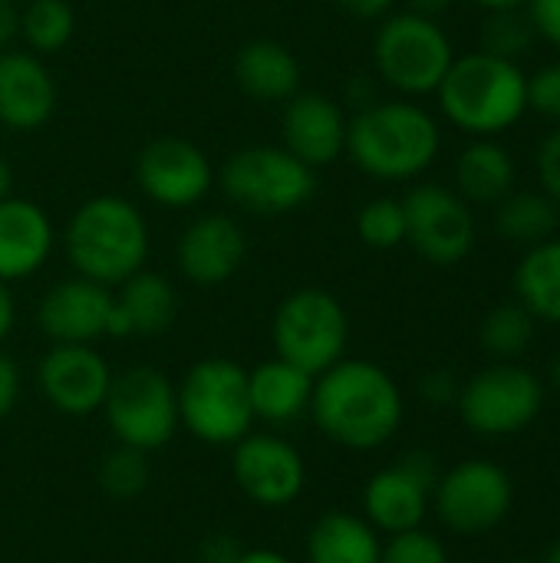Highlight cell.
<instances>
[{"label": "cell", "mask_w": 560, "mask_h": 563, "mask_svg": "<svg viewBox=\"0 0 560 563\" xmlns=\"http://www.w3.org/2000/svg\"><path fill=\"white\" fill-rule=\"evenodd\" d=\"M403 393L396 379L370 360H340L314 379L310 416L320 432L353 452L386 445L403 426Z\"/></svg>", "instance_id": "6da1fadb"}, {"label": "cell", "mask_w": 560, "mask_h": 563, "mask_svg": "<svg viewBox=\"0 0 560 563\" xmlns=\"http://www.w3.org/2000/svg\"><path fill=\"white\" fill-rule=\"evenodd\" d=\"M442 132L429 109L409 99H376L347 125V155L380 181H413L439 158Z\"/></svg>", "instance_id": "7a4b0ae2"}, {"label": "cell", "mask_w": 560, "mask_h": 563, "mask_svg": "<svg viewBox=\"0 0 560 563\" xmlns=\"http://www.w3.org/2000/svg\"><path fill=\"white\" fill-rule=\"evenodd\" d=\"M436 96L455 129L472 139H498L528 112V76L521 63L475 49L452 59Z\"/></svg>", "instance_id": "3957f363"}, {"label": "cell", "mask_w": 560, "mask_h": 563, "mask_svg": "<svg viewBox=\"0 0 560 563\" xmlns=\"http://www.w3.org/2000/svg\"><path fill=\"white\" fill-rule=\"evenodd\" d=\"M63 251L76 277L119 287L145 267L149 224L129 198L96 195L73 211L63 231Z\"/></svg>", "instance_id": "277c9868"}, {"label": "cell", "mask_w": 560, "mask_h": 563, "mask_svg": "<svg viewBox=\"0 0 560 563\" xmlns=\"http://www.w3.org/2000/svg\"><path fill=\"white\" fill-rule=\"evenodd\" d=\"M218 181L231 205L261 218L290 214L317 195V172L284 145H248L231 152Z\"/></svg>", "instance_id": "5b68a950"}, {"label": "cell", "mask_w": 560, "mask_h": 563, "mask_svg": "<svg viewBox=\"0 0 560 563\" xmlns=\"http://www.w3.org/2000/svg\"><path fill=\"white\" fill-rule=\"evenodd\" d=\"M178 393V422L205 445H238L254 422L248 369L224 356L198 360Z\"/></svg>", "instance_id": "8992f818"}, {"label": "cell", "mask_w": 560, "mask_h": 563, "mask_svg": "<svg viewBox=\"0 0 560 563\" xmlns=\"http://www.w3.org/2000/svg\"><path fill=\"white\" fill-rule=\"evenodd\" d=\"M455 59L449 33L439 20L403 10L389 13L373 40L376 76L403 96H429Z\"/></svg>", "instance_id": "52a82bcc"}, {"label": "cell", "mask_w": 560, "mask_h": 563, "mask_svg": "<svg viewBox=\"0 0 560 563\" xmlns=\"http://www.w3.org/2000/svg\"><path fill=\"white\" fill-rule=\"evenodd\" d=\"M271 336L281 360L320 376L343 360L350 343V317L330 290L300 287L281 300Z\"/></svg>", "instance_id": "ba28073f"}, {"label": "cell", "mask_w": 560, "mask_h": 563, "mask_svg": "<svg viewBox=\"0 0 560 563\" xmlns=\"http://www.w3.org/2000/svg\"><path fill=\"white\" fill-rule=\"evenodd\" d=\"M462 422L485 439L525 432L545 409V383L518 360H495L459 389Z\"/></svg>", "instance_id": "9c48e42d"}, {"label": "cell", "mask_w": 560, "mask_h": 563, "mask_svg": "<svg viewBox=\"0 0 560 563\" xmlns=\"http://www.w3.org/2000/svg\"><path fill=\"white\" fill-rule=\"evenodd\" d=\"M102 412L119 445H129L135 452H155L168 445L182 426L178 393L172 379L152 366H132L112 376Z\"/></svg>", "instance_id": "30bf717a"}, {"label": "cell", "mask_w": 560, "mask_h": 563, "mask_svg": "<svg viewBox=\"0 0 560 563\" xmlns=\"http://www.w3.org/2000/svg\"><path fill=\"white\" fill-rule=\"evenodd\" d=\"M515 505L512 475L488 459H465L436 478L432 508L439 521L455 534L495 531Z\"/></svg>", "instance_id": "8fae6325"}, {"label": "cell", "mask_w": 560, "mask_h": 563, "mask_svg": "<svg viewBox=\"0 0 560 563\" xmlns=\"http://www.w3.org/2000/svg\"><path fill=\"white\" fill-rule=\"evenodd\" d=\"M406 211V244L416 247L436 267L462 264L479 241V224L472 205L446 185H416L403 198Z\"/></svg>", "instance_id": "7c38bea8"}, {"label": "cell", "mask_w": 560, "mask_h": 563, "mask_svg": "<svg viewBox=\"0 0 560 563\" xmlns=\"http://www.w3.org/2000/svg\"><path fill=\"white\" fill-rule=\"evenodd\" d=\"M135 181L142 195L162 208H191L211 191L215 168L211 158L195 142L162 135L139 152Z\"/></svg>", "instance_id": "4fadbf2b"}, {"label": "cell", "mask_w": 560, "mask_h": 563, "mask_svg": "<svg viewBox=\"0 0 560 563\" xmlns=\"http://www.w3.org/2000/svg\"><path fill=\"white\" fill-rule=\"evenodd\" d=\"M436 488V465L426 455H409L376 472L363 488V518L383 534L422 528Z\"/></svg>", "instance_id": "5bb4252c"}, {"label": "cell", "mask_w": 560, "mask_h": 563, "mask_svg": "<svg viewBox=\"0 0 560 563\" xmlns=\"http://www.w3.org/2000/svg\"><path fill=\"white\" fill-rule=\"evenodd\" d=\"M36 383L56 412L83 419L102 409L112 386V369L89 343H53V350L40 360Z\"/></svg>", "instance_id": "9a60e30c"}, {"label": "cell", "mask_w": 560, "mask_h": 563, "mask_svg": "<svg viewBox=\"0 0 560 563\" xmlns=\"http://www.w3.org/2000/svg\"><path fill=\"white\" fill-rule=\"evenodd\" d=\"M234 485L261 508H284L300 498L307 468L300 452L277 435H244L231 459Z\"/></svg>", "instance_id": "2e32d148"}, {"label": "cell", "mask_w": 560, "mask_h": 563, "mask_svg": "<svg viewBox=\"0 0 560 563\" xmlns=\"http://www.w3.org/2000/svg\"><path fill=\"white\" fill-rule=\"evenodd\" d=\"M347 112L323 92H294L284 102L281 139L290 155L307 162L314 172L333 165L347 152Z\"/></svg>", "instance_id": "e0dca14e"}, {"label": "cell", "mask_w": 560, "mask_h": 563, "mask_svg": "<svg viewBox=\"0 0 560 563\" xmlns=\"http://www.w3.org/2000/svg\"><path fill=\"white\" fill-rule=\"evenodd\" d=\"M109 317L112 290L86 277H69L50 287L36 310L40 330L53 343H92L109 336Z\"/></svg>", "instance_id": "ac0fdd59"}, {"label": "cell", "mask_w": 560, "mask_h": 563, "mask_svg": "<svg viewBox=\"0 0 560 563\" xmlns=\"http://www.w3.org/2000/svg\"><path fill=\"white\" fill-rule=\"evenodd\" d=\"M175 257L191 284L218 287L231 280L248 257L244 228L228 214H205L182 231Z\"/></svg>", "instance_id": "d6986e66"}, {"label": "cell", "mask_w": 560, "mask_h": 563, "mask_svg": "<svg viewBox=\"0 0 560 563\" xmlns=\"http://www.w3.org/2000/svg\"><path fill=\"white\" fill-rule=\"evenodd\" d=\"M56 112V79L36 53H0V125L33 132Z\"/></svg>", "instance_id": "ffe728a7"}, {"label": "cell", "mask_w": 560, "mask_h": 563, "mask_svg": "<svg viewBox=\"0 0 560 563\" xmlns=\"http://www.w3.org/2000/svg\"><path fill=\"white\" fill-rule=\"evenodd\" d=\"M53 221L50 214L26 198L0 201V280L13 284L36 274L53 254Z\"/></svg>", "instance_id": "44dd1931"}, {"label": "cell", "mask_w": 560, "mask_h": 563, "mask_svg": "<svg viewBox=\"0 0 560 563\" xmlns=\"http://www.w3.org/2000/svg\"><path fill=\"white\" fill-rule=\"evenodd\" d=\"M178 297L175 287L152 271H135L119 284L112 294V317H109V336H158L175 323Z\"/></svg>", "instance_id": "7402d4cb"}, {"label": "cell", "mask_w": 560, "mask_h": 563, "mask_svg": "<svg viewBox=\"0 0 560 563\" xmlns=\"http://www.w3.org/2000/svg\"><path fill=\"white\" fill-rule=\"evenodd\" d=\"M314 379L310 373L297 369L294 363L274 356L248 373V396L254 419L267 426H287L297 422L304 412H310L314 399Z\"/></svg>", "instance_id": "603a6c76"}, {"label": "cell", "mask_w": 560, "mask_h": 563, "mask_svg": "<svg viewBox=\"0 0 560 563\" xmlns=\"http://www.w3.org/2000/svg\"><path fill=\"white\" fill-rule=\"evenodd\" d=\"M234 79L257 102H287L294 92H300L304 73L284 43L251 40L234 56Z\"/></svg>", "instance_id": "cb8c5ba5"}, {"label": "cell", "mask_w": 560, "mask_h": 563, "mask_svg": "<svg viewBox=\"0 0 560 563\" xmlns=\"http://www.w3.org/2000/svg\"><path fill=\"white\" fill-rule=\"evenodd\" d=\"M518 165L498 139H472L455 158V191L469 205H498L515 191Z\"/></svg>", "instance_id": "d4e9b609"}, {"label": "cell", "mask_w": 560, "mask_h": 563, "mask_svg": "<svg viewBox=\"0 0 560 563\" xmlns=\"http://www.w3.org/2000/svg\"><path fill=\"white\" fill-rule=\"evenodd\" d=\"M380 531L347 511L323 515L307 534V563H380Z\"/></svg>", "instance_id": "484cf974"}, {"label": "cell", "mask_w": 560, "mask_h": 563, "mask_svg": "<svg viewBox=\"0 0 560 563\" xmlns=\"http://www.w3.org/2000/svg\"><path fill=\"white\" fill-rule=\"evenodd\" d=\"M518 303L545 323H560V238L525 247L515 267Z\"/></svg>", "instance_id": "4316f807"}, {"label": "cell", "mask_w": 560, "mask_h": 563, "mask_svg": "<svg viewBox=\"0 0 560 563\" xmlns=\"http://www.w3.org/2000/svg\"><path fill=\"white\" fill-rule=\"evenodd\" d=\"M560 228V208L545 191L515 188L495 205V231L505 244L535 247L554 238Z\"/></svg>", "instance_id": "83f0119b"}, {"label": "cell", "mask_w": 560, "mask_h": 563, "mask_svg": "<svg viewBox=\"0 0 560 563\" xmlns=\"http://www.w3.org/2000/svg\"><path fill=\"white\" fill-rule=\"evenodd\" d=\"M535 323L538 320L518 300L502 303L485 313V320L479 327V343L495 360H518L528 353V346L535 340Z\"/></svg>", "instance_id": "f1b7e54d"}, {"label": "cell", "mask_w": 560, "mask_h": 563, "mask_svg": "<svg viewBox=\"0 0 560 563\" xmlns=\"http://www.w3.org/2000/svg\"><path fill=\"white\" fill-rule=\"evenodd\" d=\"M76 16L66 0H30L26 10H20V36L26 46L40 53H56L73 40Z\"/></svg>", "instance_id": "f546056e"}, {"label": "cell", "mask_w": 560, "mask_h": 563, "mask_svg": "<svg viewBox=\"0 0 560 563\" xmlns=\"http://www.w3.org/2000/svg\"><path fill=\"white\" fill-rule=\"evenodd\" d=\"M538 43V33L521 10H498V13H485V23H482V46L485 53L492 56H502V59H512V63H521Z\"/></svg>", "instance_id": "4dcf8cb0"}, {"label": "cell", "mask_w": 560, "mask_h": 563, "mask_svg": "<svg viewBox=\"0 0 560 563\" xmlns=\"http://www.w3.org/2000/svg\"><path fill=\"white\" fill-rule=\"evenodd\" d=\"M356 234L373 251H393L406 244V211L403 198H373L356 214Z\"/></svg>", "instance_id": "1f68e13d"}, {"label": "cell", "mask_w": 560, "mask_h": 563, "mask_svg": "<svg viewBox=\"0 0 560 563\" xmlns=\"http://www.w3.org/2000/svg\"><path fill=\"white\" fill-rule=\"evenodd\" d=\"M149 475L152 472H149L145 452H135L129 445H119L99 462V488L119 501L139 498L149 488Z\"/></svg>", "instance_id": "d6a6232c"}, {"label": "cell", "mask_w": 560, "mask_h": 563, "mask_svg": "<svg viewBox=\"0 0 560 563\" xmlns=\"http://www.w3.org/2000/svg\"><path fill=\"white\" fill-rule=\"evenodd\" d=\"M380 563H452L449 561V551L446 544L416 528V531H403V534H393L386 544H383V554H380Z\"/></svg>", "instance_id": "836d02e7"}, {"label": "cell", "mask_w": 560, "mask_h": 563, "mask_svg": "<svg viewBox=\"0 0 560 563\" xmlns=\"http://www.w3.org/2000/svg\"><path fill=\"white\" fill-rule=\"evenodd\" d=\"M528 112L560 125V59L528 76Z\"/></svg>", "instance_id": "e575fe53"}, {"label": "cell", "mask_w": 560, "mask_h": 563, "mask_svg": "<svg viewBox=\"0 0 560 563\" xmlns=\"http://www.w3.org/2000/svg\"><path fill=\"white\" fill-rule=\"evenodd\" d=\"M535 168H538L541 191L560 208V125L541 139L538 155H535Z\"/></svg>", "instance_id": "d590c367"}, {"label": "cell", "mask_w": 560, "mask_h": 563, "mask_svg": "<svg viewBox=\"0 0 560 563\" xmlns=\"http://www.w3.org/2000/svg\"><path fill=\"white\" fill-rule=\"evenodd\" d=\"M525 13L538 33V40L551 43L554 49H560V0H528Z\"/></svg>", "instance_id": "8d00e7d4"}, {"label": "cell", "mask_w": 560, "mask_h": 563, "mask_svg": "<svg viewBox=\"0 0 560 563\" xmlns=\"http://www.w3.org/2000/svg\"><path fill=\"white\" fill-rule=\"evenodd\" d=\"M459 389H462V386H459L455 376L446 373V369H432V373L422 376V383H419L422 399L432 402V406H449V402H455V399H459Z\"/></svg>", "instance_id": "74e56055"}, {"label": "cell", "mask_w": 560, "mask_h": 563, "mask_svg": "<svg viewBox=\"0 0 560 563\" xmlns=\"http://www.w3.org/2000/svg\"><path fill=\"white\" fill-rule=\"evenodd\" d=\"M20 399V369L17 363L0 350V419H7L13 412Z\"/></svg>", "instance_id": "f35d334b"}, {"label": "cell", "mask_w": 560, "mask_h": 563, "mask_svg": "<svg viewBox=\"0 0 560 563\" xmlns=\"http://www.w3.org/2000/svg\"><path fill=\"white\" fill-rule=\"evenodd\" d=\"M241 558V548L234 538H208L201 548V563H234Z\"/></svg>", "instance_id": "ab89813d"}, {"label": "cell", "mask_w": 560, "mask_h": 563, "mask_svg": "<svg viewBox=\"0 0 560 563\" xmlns=\"http://www.w3.org/2000/svg\"><path fill=\"white\" fill-rule=\"evenodd\" d=\"M337 3L360 20H380L396 7V0H337Z\"/></svg>", "instance_id": "60d3db41"}, {"label": "cell", "mask_w": 560, "mask_h": 563, "mask_svg": "<svg viewBox=\"0 0 560 563\" xmlns=\"http://www.w3.org/2000/svg\"><path fill=\"white\" fill-rule=\"evenodd\" d=\"M20 36V10L10 0H0V53Z\"/></svg>", "instance_id": "b9f144b4"}, {"label": "cell", "mask_w": 560, "mask_h": 563, "mask_svg": "<svg viewBox=\"0 0 560 563\" xmlns=\"http://www.w3.org/2000/svg\"><path fill=\"white\" fill-rule=\"evenodd\" d=\"M13 323H17V303H13L10 287L0 280V343L13 333Z\"/></svg>", "instance_id": "7bdbcfd3"}, {"label": "cell", "mask_w": 560, "mask_h": 563, "mask_svg": "<svg viewBox=\"0 0 560 563\" xmlns=\"http://www.w3.org/2000/svg\"><path fill=\"white\" fill-rule=\"evenodd\" d=\"M455 0H406V10H413V13H422V16H439V13H446L449 7H452Z\"/></svg>", "instance_id": "ee69618b"}, {"label": "cell", "mask_w": 560, "mask_h": 563, "mask_svg": "<svg viewBox=\"0 0 560 563\" xmlns=\"http://www.w3.org/2000/svg\"><path fill=\"white\" fill-rule=\"evenodd\" d=\"M234 563H290L277 551H241V558Z\"/></svg>", "instance_id": "f6af8a7d"}, {"label": "cell", "mask_w": 560, "mask_h": 563, "mask_svg": "<svg viewBox=\"0 0 560 563\" xmlns=\"http://www.w3.org/2000/svg\"><path fill=\"white\" fill-rule=\"evenodd\" d=\"M472 3L485 13H498V10H521L528 0H472Z\"/></svg>", "instance_id": "bcb514c9"}, {"label": "cell", "mask_w": 560, "mask_h": 563, "mask_svg": "<svg viewBox=\"0 0 560 563\" xmlns=\"http://www.w3.org/2000/svg\"><path fill=\"white\" fill-rule=\"evenodd\" d=\"M10 191H13V172H10V165L3 162V155H0V201L10 198Z\"/></svg>", "instance_id": "7dc6e473"}, {"label": "cell", "mask_w": 560, "mask_h": 563, "mask_svg": "<svg viewBox=\"0 0 560 563\" xmlns=\"http://www.w3.org/2000/svg\"><path fill=\"white\" fill-rule=\"evenodd\" d=\"M551 383H554V389L560 393V356L554 360V366H551Z\"/></svg>", "instance_id": "c3c4849f"}, {"label": "cell", "mask_w": 560, "mask_h": 563, "mask_svg": "<svg viewBox=\"0 0 560 563\" xmlns=\"http://www.w3.org/2000/svg\"><path fill=\"white\" fill-rule=\"evenodd\" d=\"M548 563H560V541L554 544V551H551V558H548Z\"/></svg>", "instance_id": "681fc988"}, {"label": "cell", "mask_w": 560, "mask_h": 563, "mask_svg": "<svg viewBox=\"0 0 560 563\" xmlns=\"http://www.w3.org/2000/svg\"><path fill=\"white\" fill-rule=\"evenodd\" d=\"M512 563H538V561H512ZM545 563H548V561H545Z\"/></svg>", "instance_id": "f907efd6"}]
</instances>
